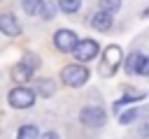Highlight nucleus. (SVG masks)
<instances>
[{"mask_svg":"<svg viewBox=\"0 0 149 139\" xmlns=\"http://www.w3.org/2000/svg\"><path fill=\"white\" fill-rule=\"evenodd\" d=\"M61 79H63L65 86L79 88V86H84V83L88 81V70H86L84 65H65L63 72H61Z\"/></svg>","mask_w":149,"mask_h":139,"instance_id":"obj_1","label":"nucleus"},{"mask_svg":"<svg viewBox=\"0 0 149 139\" xmlns=\"http://www.w3.org/2000/svg\"><path fill=\"white\" fill-rule=\"evenodd\" d=\"M79 120L86 127H102L105 120H107V116H105V111L100 107H84L81 114H79Z\"/></svg>","mask_w":149,"mask_h":139,"instance_id":"obj_6","label":"nucleus"},{"mask_svg":"<svg viewBox=\"0 0 149 139\" xmlns=\"http://www.w3.org/2000/svg\"><path fill=\"white\" fill-rule=\"evenodd\" d=\"M7 100H9V104L14 109H28V107L35 104V90L26 88V86H16L14 90H9Z\"/></svg>","mask_w":149,"mask_h":139,"instance_id":"obj_3","label":"nucleus"},{"mask_svg":"<svg viewBox=\"0 0 149 139\" xmlns=\"http://www.w3.org/2000/svg\"><path fill=\"white\" fill-rule=\"evenodd\" d=\"M16 139H37V127L35 125H23L16 134Z\"/></svg>","mask_w":149,"mask_h":139,"instance_id":"obj_14","label":"nucleus"},{"mask_svg":"<svg viewBox=\"0 0 149 139\" xmlns=\"http://www.w3.org/2000/svg\"><path fill=\"white\" fill-rule=\"evenodd\" d=\"M58 7H61L65 14H74V12L81 7V0H58Z\"/></svg>","mask_w":149,"mask_h":139,"instance_id":"obj_12","label":"nucleus"},{"mask_svg":"<svg viewBox=\"0 0 149 139\" xmlns=\"http://www.w3.org/2000/svg\"><path fill=\"white\" fill-rule=\"evenodd\" d=\"M119 65H121V49H119L116 44H109V46L105 49V53H102L100 74H102V76H109V74H114V72L119 70Z\"/></svg>","mask_w":149,"mask_h":139,"instance_id":"obj_2","label":"nucleus"},{"mask_svg":"<svg viewBox=\"0 0 149 139\" xmlns=\"http://www.w3.org/2000/svg\"><path fill=\"white\" fill-rule=\"evenodd\" d=\"M98 51H100V46H98L95 39H77L74 49H72V56H74L77 60L86 63V60H93V58L98 56Z\"/></svg>","mask_w":149,"mask_h":139,"instance_id":"obj_5","label":"nucleus"},{"mask_svg":"<svg viewBox=\"0 0 149 139\" xmlns=\"http://www.w3.org/2000/svg\"><path fill=\"white\" fill-rule=\"evenodd\" d=\"M37 90H40V95L49 97V95L54 93V83H51V81H37Z\"/></svg>","mask_w":149,"mask_h":139,"instance_id":"obj_16","label":"nucleus"},{"mask_svg":"<svg viewBox=\"0 0 149 139\" xmlns=\"http://www.w3.org/2000/svg\"><path fill=\"white\" fill-rule=\"evenodd\" d=\"M54 44H56L58 51L70 53V51L74 49V44H77V35H74L72 30H68V28H61V30H56V35H54Z\"/></svg>","mask_w":149,"mask_h":139,"instance_id":"obj_7","label":"nucleus"},{"mask_svg":"<svg viewBox=\"0 0 149 139\" xmlns=\"http://www.w3.org/2000/svg\"><path fill=\"white\" fill-rule=\"evenodd\" d=\"M119 7H121V0H100V12L114 14V12H119Z\"/></svg>","mask_w":149,"mask_h":139,"instance_id":"obj_13","label":"nucleus"},{"mask_svg":"<svg viewBox=\"0 0 149 139\" xmlns=\"http://www.w3.org/2000/svg\"><path fill=\"white\" fill-rule=\"evenodd\" d=\"M21 5L26 9V14H30V16H40L44 9V0H21Z\"/></svg>","mask_w":149,"mask_h":139,"instance_id":"obj_10","label":"nucleus"},{"mask_svg":"<svg viewBox=\"0 0 149 139\" xmlns=\"http://www.w3.org/2000/svg\"><path fill=\"white\" fill-rule=\"evenodd\" d=\"M42 139H58V137H56V132H47Z\"/></svg>","mask_w":149,"mask_h":139,"instance_id":"obj_17","label":"nucleus"},{"mask_svg":"<svg viewBox=\"0 0 149 139\" xmlns=\"http://www.w3.org/2000/svg\"><path fill=\"white\" fill-rule=\"evenodd\" d=\"M37 67H40V58H37L35 53H26V56H23V60H21V63L14 67L12 76H14L16 81H28Z\"/></svg>","mask_w":149,"mask_h":139,"instance_id":"obj_4","label":"nucleus"},{"mask_svg":"<svg viewBox=\"0 0 149 139\" xmlns=\"http://www.w3.org/2000/svg\"><path fill=\"white\" fill-rule=\"evenodd\" d=\"M0 30L7 37H16L21 32V25H19V21H16L14 14H0Z\"/></svg>","mask_w":149,"mask_h":139,"instance_id":"obj_8","label":"nucleus"},{"mask_svg":"<svg viewBox=\"0 0 149 139\" xmlns=\"http://www.w3.org/2000/svg\"><path fill=\"white\" fill-rule=\"evenodd\" d=\"M137 118V109H128V111H123L121 116H119V123L121 125H128V123H133Z\"/></svg>","mask_w":149,"mask_h":139,"instance_id":"obj_15","label":"nucleus"},{"mask_svg":"<svg viewBox=\"0 0 149 139\" xmlns=\"http://www.w3.org/2000/svg\"><path fill=\"white\" fill-rule=\"evenodd\" d=\"M133 100H144V90H135V88H130V90L116 102V107H121V104H126V102H133Z\"/></svg>","mask_w":149,"mask_h":139,"instance_id":"obj_11","label":"nucleus"},{"mask_svg":"<svg viewBox=\"0 0 149 139\" xmlns=\"http://www.w3.org/2000/svg\"><path fill=\"white\" fill-rule=\"evenodd\" d=\"M112 23H114V16L107 14V12H95V14L91 16V25H93L95 30H109Z\"/></svg>","mask_w":149,"mask_h":139,"instance_id":"obj_9","label":"nucleus"}]
</instances>
